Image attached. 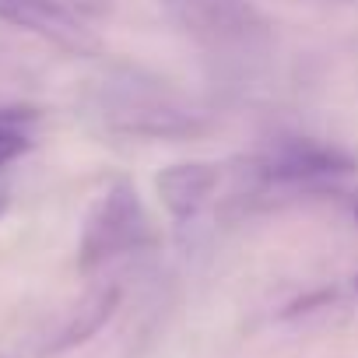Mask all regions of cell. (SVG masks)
<instances>
[{
  "label": "cell",
  "instance_id": "cell-1",
  "mask_svg": "<svg viewBox=\"0 0 358 358\" xmlns=\"http://www.w3.org/2000/svg\"><path fill=\"white\" fill-rule=\"evenodd\" d=\"M358 169V162L327 141L316 137H278L264 151L250 155L236 169V187L225 197L222 215L243 218L257 208H271L274 194H306L323 190L334 179H344Z\"/></svg>",
  "mask_w": 358,
  "mask_h": 358
},
{
  "label": "cell",
  "instance_id": "cell-2",
  "mask_svg": "<svg viewBox=\"0 0 358 358\" xmlns=\"http://www.w3.org/2000/svg\"><path fill=\"white\" fill-rule=\"evenodd\" d=\"M158 4L179 32L222 67L250 71L274 46L267 15L250 0H158Z\"/></svg>",
  "mask_w": 358,
  "mask_h": 358
},
{
  "label": "cell",
  "instance_id": "cell-3",
  "mask_svg": "<svg viewBox=\"0 0 358 358\" xmlns=\"http://www.w3.org/2000/svg\"><path fill=\"white\" fill-rule=\"evenodd\" d=\"M151 243H155V229L141 204L137 187L127 176H116L99 194L92 211L85 215V229L78 243V267L92 274L120 257L148 250Z\"/></svg>",
  "mask_w": 358,
  "mask_h": 358
},
{
  "label": "cell",
  "instance_id": "cell-4",
  "mask_svg": "<svg viewBox=\"0 0 358 358\" xmlns=\"http://www.w3.org/2000/svg\"><path fill=\"white\" fill-rule=\"evenodd\" d=\"M102 120L113 134L151 137V141L194 137L208 127L204 113H194L183 102H176L165 88L141 85V81H127V85L109 88L106 102H102Z\"/></svg>",
  "mask_w": 358,
  "mask_h": 358
},
{
  "label": "cell",
  "instance_id": "cell-5",
  "mask_svg": "<svg viewBox=\"0 0 358 358\" xmlns=\"http://www.w3.org/2000/svg\"><path fill=\"white\" fill-rule=\"evenodd\" d=\"M0 22L25 29L74 57L102 53V43L92 36V29H85V22L78 15H71L60 0H0Z\"/></svg>",
  "mask_w": 358,
  "mask_h": 358
},
{
  "label": "cell",
  "instance_id": "cell-6",
  "mask_svg": "<svg viewBox=\"0 0 358 358\" xmlns=\"http://www.w3.org/2000/svg\"><path fill=\"white\" fill-rule=\"evenodd\" d=\"M218 179L222 172L211 162H176L158 172L155 190L172 222H194L204 211V204L215 197Z\"/></svg>",
  "mask_w": 358,
  "mask_h": 358
},
{
  "label": "cell",
  "instance_id": "cell-7",
  "mask_svg": "<svg viewBox=\"0 0 358 358\" xmlns=\"http://www.w3.org/2000/svg\"><path fill=\"white\" fill-rule=\"evenodd\" d=\"M120 306V288L116 285H95L92 292L81 295V302L67 313V320L57 327V334L46 341V355H60V351H71L78 344H85L88 337H95L109 316L116 313Z\"/></svg>",
  "mask_w": 358,
  "mask_h": 358
},
{
  "label": "cell",
  "instance_id": "cell-8",
  "mask_svg": "<svg viewBox=\"0 0 358 358\" xmlns=\"http://www.w3.org/2000/svg\"><path fill=\"white\" fill-rule=\"evenodd\" d=\"M29 148H32V141H29L22 123H0V169L11 165L15 158H22Z\"/></svg>",
  "mask_w": 358,
  "mask_h": 358
},
{
  "label": "cell",
  "instance_id": "cell-9",
  "mask_svg": "<svg viewBox=\"0 0 358 358\" xmlns=\"http://www.w3.org/2000/svg\"><path fill=\"white\" fill-rule=\"evenodd\" d=\"M4 211H8V194H0V218H4Z\"/></svg>",
  "mask_w": 358,
  "mask_h": 358
},
{
  "label": "cell",
  "instance_id": "cell-10",
  "mask_svg": "<svg viewBox=\"0 0 358 358\" xmlns=\"http://www.w3.org/2000/svg\"><path fill=\"white\" fill-rule=\"evenodd\" d=\"M355 222H358V204H355Z\"/></svg>",
  "mask_w": 358,
  "mask_h": 358
},
{
  "label": "cell",
  "instance_id": "cell-11",
  "mask_svg": "<svg viewBox=\"0 0 358 358\" xmlns=\"http://www.w3.org/2000/svg\"><path fill=\"white\" fill-rule=\"evenodd\" d=\"M355 292H358V278H355Z\"/></svg>",
  "mask_w": 358,
  "mask_h": 358
}]
</instances>
